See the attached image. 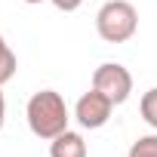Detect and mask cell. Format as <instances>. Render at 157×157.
Instances as JSON below:
<instances>
[{"instance_id": "1", "label": "cell", "mask_w": 157, "mask_h": 157, "mask_svg": "<svg viewBox=\"0 0 157 157\" xmlns=\"http://www.w3.org/2000/svg\"><path fill=\"white\" fill-rule=\"evenodd\" d=\"M25 117H28V129L37 139H46V142H52L56 136H62L68 129V120H71L68 105H65L62 93H56V90L34 93L28 99V105H25Z\"/></svg>"}, {"instance_id": "2", "label": "cell", "mask_w": 157, "mask_h": 157, "mask_svg": "<svg viewBox=\"0 0 157 157\" xmlns=\"http://www.w3.org/2000/svg\"><path fill=\"white\" fill-rule=\"evenodd\" d=\"M96 31L105 43H126L139 31V13L129 0H108L96 13Z\"/></svg>"}, {"instance_id": "3", "label": "cell", "mask_w": 157, "mask_h": 157, "mask_svg": "<svg viewBox=\"0 0 157 157\" xmlns=\"http://www.w3.org/2000/svg\"><path fill=\"white\" fill-rule=\"evenodd\" d=\"M93 90L105 93L114 105H123L132 93V74L120 62H105L93 71Z\"/></svg>"}, {"instance_id": "4", "label": "cell", "mask_w": 157, "mask_h": 157, "mask_svg": "<svg viewBox=\"0 0 157 157\" xmlns=\"http://www.w3.org/2000/svg\"><path fill=\"white\" fill-rule=\"evenodd\" d=\"M111 111H114V102H111L105 93H99V90L83 93L80 99H77V105H74V117H77V123H80L83 129H99V126H105L108 117H111Z\"/></svg>"}, {"instance_id": "5", "label": "cell", "mask_w": 157, "mask_h": 157, "mask_svg": "<svg viewBox=\"0 0 157 157\" xmlns=\"http://www.w3.org/2000/svg\"><path fill=\"white\" fill-rule=\"evenodd\" d=\"M49 157H86V142L80 132L65 129L62 136H56L49 142Z\"/></svg>"}, {"instance_id": "6", "label": "cell", "mask_w": 157, "mask_h": 157, "mask_svg": "<svg viewBox=\"0 0 157 157\" xmlns=\"http://www.w3.org/2000/svg\"><path fill=\"white\" fill-rule=\"evenodd\" d=\"M16 68H19L16 52L10 49V43L3 40V34H0V86H3V83H10L13 77H16Z\"/></svg>"}, {"instance_id": "7", "label": "cell", "mask_w": 157, "mask_h": 157, "mask_svg": "<svg viewBox=\"0 0 157 157\" xmlns=\"http://www.w3.org/2000/svg\"><path fill=\"white\" fill-rule=\"evenodd\" d=\"M139 111H142V120H145L151 129H157V86H154V90H148V93L142 96Z\"/></svg>"}, {"instance_id": "8", "label": "cell", "mask_w": 157, "mask_h": 157, "mask_svg": "<svg viewBox=\"0 0 157 157\" xmlns=\"http://www.w3.org/2000/svg\"><path fill=\"white\" fill-rule=\"evenodd\" d=\"M126 157H157V136H139Z\"/></svg>"}, {"instance_id": "9", "label": "cell", "mask_w": 157, "mask_h": 157, "mask_svg": "<svg viewBox=\"0 0 157 157\" xmlns=\"http://www.w3.org/2000/svg\"><path fill=\"white\" fill-rule=\"evenodd\" d=\"M49 3H52L56 10H62V13H74V10H80L83 0H49Z\"/></svg>"}, {"instance_id": "10", "label": "cell", "mask_w": 157, "mask_h": 157, "mask_svg": "<svg viewBox=\"0 0 157 157\" xmlns=\"http://www.w3.org/2000/svg\"><path fill=\"white\" fill-rule=\"evenodd\" d=\"M3 120H6V99H3V90H0V129H3Z\"/></svg>"}, {"instance_id": "11", "label": "cell", "mask_w": 157, "mask_h": 157, "mask_svg": "<svg viewBox=\"0 0 157 157\" xmlns=\"http://www.w3.org/2000/svg\"><path fill=\"white\" fill-rule=\"evenodd\" d=\"M22 3H43V0H22Z\"/></svg>"}]
</instances>
